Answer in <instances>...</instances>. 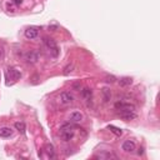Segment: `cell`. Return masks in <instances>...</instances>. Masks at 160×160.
Listing matches in <instances>:
<instances>
[{
    "label": "cell",
    "mask_w": 160,
    "mask_h": 160,
    "mask_svg": "<svg viewBox=\"0 0 160 160\" xmlns=\"http://www.w3.org/2000/svg\"><path fill=\"white\" fill-rule=\"evenodd\" d=\"M109 130H110L111 133H114L116 136H122V134H123V131L120 130L119 128H115V126H113V125H110V126H109Z\"/></svg>",
    "instance_id": "obj_18"
},
{
    "label": "cell",
    "mask_w": 160,
    "mask_h": 160,
    "mask_svg": "<svg viewBox=\"0 0 160 160\" xmlns=\"http://www.w3.org/2000/svg\"><path fill=\"white\" fill-rule=\"evenodd\" d=\"M95 158H96V159H116V155L113 154V153H108V151H105V153H102V154L96 155Z\"/></svg>",
    "instance_id": "obj_13"
},
{
    "label": "cell",
    "mask_w": 160,
    "mask_h": 160,
    "mask_svg": "<svg viewBox=\"0 0 160 160\" xmlns=\"http://www.w3.org/2000/svg\"><path fill=\"white\" fill-rule=\"evenodd\" d=\"M24 59H25V62H26L28 64H35L38 60H39V55H38L36 51L29 50V51L24 55Z\"/></svg>",
    "instance_id": "obj_4"
},
{
    "label": "cell",
    "mask_w": 160,
    "mask_h": 160,
    "mask_svg": "<svg viewBox=\"0 0 160 160\" xmlns=\"http://www.w3.org/2000/svg\"><path fill=\"white\" fill-rule=\"evenodd\" d=\"M45 151H46V154H48L49 158H54V156H55L54 146H53L51 144H46V146H45Z\"/></svg>",
    "instance_id": "obj_17"
},
{
    "label": "cell",
    "mask_w": 160,
    "mask_h": 160,
    "mask_svg": "<svg viewBox=\"0 0 160 160\" xmlns=\"http://www.w3.org/2000/svg\"><path fill=\"white\" fill-rule=\"evenodd\" d=\"M119 116L122 118V119H124V120H126V122H130V120H134V119H136V113L135 111H126V110H119Z\"/></svg>",
    "instance_id": "obj_6"
},
{
    "label": "cell",
    "mask_w": 160,
    "mask_h": 160,
    "mask_svg": "<svg viewBox=\"0 0 160 160\" xmlns=\"http://www.w3.org/2000/svg\"><path fill=\"white\" fill-rule=\"evenodd\" d=\"M38 35H39V30H38L36 28H28V29L25 30V38H26V39L33 40V39H35V38H38Z\"/></svg>",
    "instance_id": "obj_9"
},
{
    "label": "cell",
    "mask_w": 160,
    "mask_h": 160,
    "mask_svg": "<svg viewBox=\"0 0 160 160\" xmlns=\"http://www.w3.org/2000/svg\"><path fill=\"white\" fill-rule=\"evenodd\" d=\"M14 126H15V129H16L18 131H20L22 134H24L25 130H26V125H25L24 122H16V123L14 124Z\"/></svg>",
    "instance_id": "obj_14"
},
{
    "label": "cell",
    "mask_w": 160,
    "mask_h": 160,
    "mask_svg": "<svg viewBox=\"0 0 160 160\" xmlns=\"http://www.w3.org/2000/svg\"><path fill=\"white\" fill-rule=\"evenodd\" d=\"M73 70H74V64H73V63H71V64H68V65L64 68V74L68 75V74H70Z\"/></svg>",
    "instance_id": "obj_19"
},
{
    "label": "cell",
    "mask_w": 160,
    "mask_h": 160,
    "mask_svg": "<svg viewBox=\"0 0 160 160\" xmlns=\"http://www.w3.org/2000/svg\"><path fill=\"white\" fill-rule=\"evenodd\" d=\"M0 58H3V49L0 48Z\"/></svg>",
    "instance_id": "obj_22"
},
{
    "label": "cell",
    "mask_w": 160,
    "mask_h": 160,
    "mask_svg": "<svg viewBox=\"0 0 160 160\" xmlns=\"http://www.w3.org/2000/svg\"><path fill=\"white\" fill-rule=\"evenodd\" d=\"M102 94H103V100H104V103H108L109 100H110V98H111L110 90H109L108 88H104L103 91H102Z\"/></svg>",
    "instance_id": "obj_16"
},
{
    "label": "cell",
    "mask_w": 160,
    "mask_h": 160,
    "mask_svg": "<svg viewBox=\"0 0 160 160\" xmlns=\"http://www.w3.org/2000/svg\"><path fill=\"white\" fill-rule=\"evenodd\" d=\"M74 129H75V126L71 124H64L60 128V136H62L64 142H70L74 138Z\"/></svg>",
    "instance_id": "obj_1"
},
{
    "label": "cell",
    "mask_w": 160,
    "mask_h": 160,
    "mask_svg": "<svg viewBox=\"0 0 160 160\" xmlns=\"http://www.w3.org/2000/svg\"><path fill=\"white\" fill-rule=\"evenodd\" d=\"M83 119H84V115L80 111H73L69 115V120L71 123H80V122H83Z\"/></svg>",
    "instance_id": "obj_8"
},
{
    "label": "cell",
    "mask_w": 160,
    "mask_h": 160,
    "mask_svg": "<svg viewBox=\"0 0 160 160\" xmlns=\"http://www.w3.org/2000/svg\"><path fill=\"white\" fill-rule=\"evenodd\" d=\"M44 44L46 45V48L49 49V51L53 50V49H55V48H58V45H56V43H55V40L51 39V38H44Z\"/></svg>",
    "instance_id": "obj_10"
},
{
    "label": "cell",
    "mask_w": 160,
    "mask_h": 160,
    "mask_svg": "<svg viewBox=\"0 0 160 160\" xmlns=\"http://www.w3.org/2000/svg\"><path fill=\"white\" fill-rule=\"evenodd\" d=\"M122 149L125 151V153H134L135 150H136V144H135V142L134 140H125V142L123 143V145H122Z\"/></svg>",
    "instance_id": "obj_5"
},
{
    "label": "cell",
    "mask_w": 160,
    "mask_h": 160,
    "mask_svg": "<svg viewBox=\"0 0 160 160\" xmlns=\"http://www.w3.org/2000/svg\"><path fill=\"white\" fill-rule=\"evenodd\" d=\"M59 100H60V103L62 104L68 105V104H71L74 102V96H73V94H70L68 91H63L59 95Z\"/></svg>",
    "instance_id": "obj_2"
},
{
    "label": "cell",
    "mask_w": 160,
    "mask_h": 160,
    "mask_svg": "<svg viewBox=\"0 0 160 160\" xmlns=\"http://www.w3.org/2000/svg\"><path fill=\"white\" fill-rule=\"evenodd\" d=\"M115 80H116V78H115V76H113V75L106 76V83H114Z\"/></svg>",
    "instance_id": "obj_20"
},
{
    "label": "cell",
    "mask_w": 160,
    "mask_h": 160,
    "mask_svg": "<svg viewBox=\"0 0 160 160\" xmlns=\"http://www.w3.org/2000/svg\"><path fill=\"white\" fill-rule=\"evenodd\" d=\"M20 78H22V73H20L19 70L16 69H8V73H6V79L8 80H13V82H16V80H19Z\"/></svg>",
    "instance_id": "obj_7"
},
{
    "label": "cell",
    "mask_w": 160,
    "mask_h": 160,
    "mask_svg": "<svg viewBox=\"0 0 160 160\" xmlns=\"http://www.w3.org/2000/svg\"><path fill=\"white\" fill-rule=\"evenodd\" d=\"M133 83V79L131 78H128V76H125V78H122L119 80V84H120V86H128V85H130Z\"/></svg>",
    "instance_id": "obj_15"
},
{
    "label": "cell",
    "mask_w": 160,
    "mask_h": 160,
    "mask_svg": "<svg viewBox=\"0 0 160 160\" xmlns=\"http://www.w3.org/2000/svg\"><path fill=\"white\" fill-rule=\"evenodd\" d=\"M13 3L15 4V5H20L23 3V0H13Z\"/></svg>",
    "instance_id": "obj_21"
},
{
    "label": "cell",
    "mask_w": 160,
    "mask_h": 160,
    "mask_svg": "<svg viewBox=\"0 0 160 160\" xmlns=\"http://www.w3.org/2000/svg\"><path fill=\"white\" fill-rule=\"evenodd\" d=\"M82 96L86 100V102H90V100H91V96H93V91H91V89H89V88H84V89L82 90Z\"/></svg>",
    "instance_id": "obj_11"
},
{
    "label": "cell",
    "mask_w": 160,
    "mask_h": 160,
    "mask_svg": "<svg viewBox=\"0 0 160 160\" xmlns=\"http://www.w3.org/2000/svg\"><path fill=\"white\" fill-rule=\"evenodd\" d=\"M13 135V130L10 128H0V136L2 138H9Z\"/></svg>",
    "instance_id": "obj_12"
},
{
    "label": "cell",
    "mask_w": 160,
    "mask_h": 160,
    "mask_svg": "<svg viewBox=\"0 0 160 160\" xmlns=\"http://www.w3.org/2000/svg\"><path fill=\"white\" fill-rule=\"evenodd\" d=\"M115 109L116 110H126V111H135V105L130 103H124V102H118L115 103Z\"/></svg>",
    "instance_id": "obj_3"
}]
</instances>
